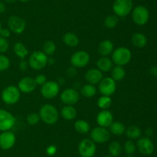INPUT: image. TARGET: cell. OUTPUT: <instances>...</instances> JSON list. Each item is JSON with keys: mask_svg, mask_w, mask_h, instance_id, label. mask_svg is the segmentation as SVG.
Instances as JSON below:
<instances>
[{"mask_svg": "<svg viewBox=\"0 0 157 157\" xmlns=\"http://www.w3.org/2000/svg\"><path fill=\"white\" fill-rule=\"evenodd\" d=\"M40 119L48 125H53L58 120L59 113L55 106L51 104H44L39 110Z\"/></svg>", "mask_w": 157, "mask_h": 157, "instance_id": "obj_1", "label": "cell"}, {"mask_svg": "<svg viewBox=\"0 0 157 157\" xmlns=\"http://www.w3.org/2000/svg\"><path fill=\"white\" fill-rule=\"evenodd\" d=\"M132 53L127 48L122 46L113 50L112 52V62L116 66H123L129 63L131 60Z\"/></svg>", "mask_w": 157, "mask_h": 157, "instance_id": "obj_2", "label": "cell"}, {"mask_svg": "<svg viewBox=\"0 0 157 157\" xmlns=\"http://www.w3.org/2000/svg\"><path fill=\"white\" fill-rule=\"evenodd\" d=\"M48 56L41 51H35L31 54L29 57V64L32 69L35 70H41L48 64Z\"/></svg>", "mask_w": 157, "mask_h": 157, "instance_id": "obj_3", "label": "cell"}, {"mask_svg": "<svg viewBox=\"0 0 157 157\" xmlns=\"http://www.w3.org/2000/svg\"><path fill=\"white\" fill-rule=\"evenodd\" d=\"M2 99L6 104L14 105L19 100L21 93L18 87L15 86H9L2 92Z\"/></svg>", "mask_w": 157, "mask_h": 157, "instance_id": "obj_4", "label": "cell"}, {"mask_svg": "<svg viewBox=\"0 0 157 157\" xmlns=\"http://www.w3.org/2000/svg\"><path fill=\"white\" fill-rule=\"evenodd\" d=\"M132 0H115L113 4V11L117 17H125L133 10Z\"/></svg>", "mask_w": 157, "mask_h": 157, "instance_id": "obj_5", "label": "cell"}, {"mask_svg": "<svg viewBox=\"0 0 157 157\" xmlns=\"http://www.w3.org/2000/svg\"><path fill=\"white\" fill-rule=\"evenodd\" d=\"M132 18L138 26H144L150 18V12L148 9L144 6H138L133 9L132 12Z\"/></svg>", "mask_w": 157, "mask_h": 157, "instance_id": "obj_6", "label": "cell"}, {"mask_svg": "<svg viewBox=\"0 0 157 157\" xmlns=\"http://www.w3.org/2000/svg\"><path fill=\"white\" fill-rule=\"evenodd\" d=\"M96 151V144L90 139H84L78 145V152L81 157H93Z\"/></svg>", "mask_w": 157, "mask_h": 157, "instance_id": "obj_7", "label": "cell"}, {"mask_svg": "<svg viewBox=\"0 0 157 157\" xmlns=\"http://www.w3.org/2000/svg\"><path fill=\"white\" fill-rule=\"evenodd\" d=\"M60 86L55 81H47L41 86V93L44 98L52 99L55 98L59 93Z\"/></svg>", "mask_w": 157, "mask_h": 157, "instance_id": "obj_8", "label": "cell"}, {"mask_svg": "<svg viewBox=\"0 0 157 157\" xmlns=\"http://www.w3.org/2000/svg\"><path fill=\"white\" fill-rule=\"evenodd\" d=\"M117 89L116 81L113 79L111 77H105L99 83L98 89L102 95L110 96L115 92Z\"/></svg>", "mask_w": 157, "mask_h": 157, "instance_id": "obj_9", "label": "cell"}, {"mask_svg": "<svg viewBox=\"0 0 157 157\" xmlns=\"http://www.w3.org/2000/svg\"><path fill=\"white\" fill-rule=\"evenodd\" d=\"M15 123V118L11 112L0 109V131H9Z\"/></svg>", "mask_w": 157, "mask_h": 157, "instance_id": "obj_10", "label": "cell"}, {"mask_svg": "<svg viewBox=\"0 0 157 157\" xmlns=\"http://www.w3.org/2000/svg\"><path fill=\"white\" fill-rule=\"evenodd\" d=\"M90 138L95 143H105L110 139V133L107 128L98 127L94 128L90 132Z\"/></svg>", "mask_w": 157, "mask_h": 157, "instance_id": "obj_11", "label": "cell"}, {"mask_svg": "<svg viewBox=\"0 0 157 157\" xmlns=\"http://www.w3.org/2000/svg\"><path fill=\"white\" fill-rule=\"evenodd\" d=\"M8 26L11 32L15 34H21L25 29L26 22L21 17L11 15L8 19Z\"/></svg>", "mask_w": 157, "mask_h": 157, "instance_id": "obj_12", "label": "cell"}, {"mask_svg": "<svg viewBox=\"0 0 157 157\" xmlns=\"http://www.w3.org/2000/svg\"><path fill=\"white\" fill-rule=\"evenodd\" d=\"M90 62V55L86 51H78L71 57V63L75 68H83Z\"/></svg>", "mask_w": 157, "mask_h": 157, "instance_id": "obj_13", "label": "cell"}, {"mask_svg": "<svg viewBox=\"0 0 157 157\" xmlns=\"http://www.w3.org/2000/svg\"><path fill=\"white\" fill-rule=\"evenodd\" d=\"M80 99L78 91L72 88H68L61 93V100L63 103L67 106H74L78 102Z\"/></svg>", "mask_w": 157, "mask_h": 157, "instance_id": "obj_14", "label": "cell"}, {"mask_svg": "<svg viewBox=\"0 0 157 157\" xmlns=\"http://www.w3.org/2000/svg\"><path fill=\"white\" fill-rule=\"evenodd\" d=\"M16 137L11 131H4L0 134V148L3 150L12 149L15 144Z\"/></svg>", "mask_w": 157, "mask_h": 157, "instance_id": "obj_15", "label": "cell"}, {"mask_svg": "<svg viewBox=\"0 0 157 157\" xmlns=\"http://www.w3.org/2000/svg\"><path fill=\"white\" fill-rule=\"evenodd\" d=\"M136 148L143 155H151L154 151V144L149 137H142L136 143Z\"/></svg>", "mask_w": 157, "mask_h": 157, "instance_id": "obj_16", "label": "cell"}, {"mask_svg": "<svg viewBox=\"0 0 157 157\" xmlns=\"http://www.w3.org/2000/svg\"><path fill=\"white\" fill-rule=\"evenodd\" d=\"M37 84L35 83V78L32 77L26 76L21 78L18 85V88L20 92L23 93H31L33 92L36 88Z\"/></svg>", "mask_w": 157, "mask_h": 157, "instance_id": "obj_17", "label": "cell"}, {"mask_svg": "<svg viewBox=\"0 0 157 157\" xmlns=\"http://www.w3.org/2000/svg\"><path fill=\"white\" fill-rule=\"evenodd\" d=\"M96 120L99 126L107 128L113 122V115L110 111L107 110V109H104V110L101 111L98 114Z\"/></svg>", "mask_w": 157, "mask_h": 157, "instance_id": "obj_18", "label": "cell"}, {"mask_svg": "<svg viewBox=\"0 0 157 157\" xmlns=\"http://www.w3.org/2000/svg\"><path fill=\"white\" fill-rule=\"evenodd\" d=\"M85 79L89 84H98L103 78V72L98 69H90L87 71L85 75Z\"/></svg>", "mask_w": 157, "mask_h": 157, "instance_id": "obj_19", "label": "cell"}, {"mask_svg": "<svg viewBox=\"0 0 157 157\" xmlns=\"http://www.w3.org/2000/svg\"><path fill=\"white\" fill-rule=\"evenodd\" d=\"M113 52V44L110 40L105 39L101 42L98 46V52L102 56H108Z\"/></svg>", "mask_w": 157, "mask_h": 157, "instance_id": "obj_20", "label": "cell"}, {"mask_svg": "<svg viewBox=\"0 0 157 157\" xmlns=\"http://www.w3.org/2000/svg\"><path fill=\"white\" fill-rule=\"evenodd\" d=\"M98 69L102 72H107L113 68V62L109 57L102 56L97 62Z\"/></svg>", "mask_w": 157, "mask_h": 157, "instance_id": "obj_21", "label": "cell"}, {"mask_svg": "<svg viewBox=\"0 0 157 157\" xmlns=\"http://www.w3.org/2000/svg\"><path fill=\"white\" fill-rule=\"evenodd\" d=\"M132 43L133 46L139 49L144 48L147 44V38L144 34L141 32H136L132 35Z\"/></svg>", "mask_w": 157, "mask_h": 157, "instance_id": "obj_22", "label": "cell"}, {"mask_svg": "<svg viewBox=\"0 0 157 157\" xmlns=\"http://www.w3.org/2000/svg\"><path fill=\"white\" fill-rule=\"evenodd\" d=\"M63 42L69 47H76L79 44V38L74 32H67L63 35Z\"/></svg>", "mask_w": 157, "mask_h": 157, "instance_id": "obj_23", "label": "cell"}, {"mask_svg": "<svg viewBox=\"0 0 157 157\" xmlns=\"http://www.w3.org/2000/svg\"><path fill=\"white\" fill-rule=\"evenodd\" d=\"M61 115L64 119L72 120L77 116V110L73 106H67V105H66L61 109Z\"/></svg>", "mask_w": 157, "mask_h": 157, "instance_id": "obj_24", "label": "cell"}, {"mask_svg": "<svg viewBox=\"0 0 157 157\" xmlns=\"http://www.w3.org/2000/svg\"><path fill=\"white\" fill-rule=\"evenodd\" d=\"M109 127H110V132L115 135L119 136L125 133L126 126L121 122H113Z\"/></svg>", "mask_w": 157, "mask_h": 157, "instance_id": "obj_25", "label": "cell"}, {"mask_svg": "<svg viewBox=\"0 0 157 157\" xmlns=\"http://www.w3.org/2000/svg\"><path fill=\"white\" fill-rule=\"evenodd\" d=\"M75 129L78 133L86 134L90 131V126L88 122L84 119L77 120L75 123Z\"/></svg>", "mask_w": 157, "mask_h": 157, "instance_id": "obj_26", "label": "cell"}, {"mask_svg": "<svg viewBox=\"0 0 157 157\" xmlns=\"http://www.w3.org/2000/svg\"><path fill=\"white\" fill-rule=\"evenodd\" d=\"M125 133L130 139H137L142 135V131L138 126H130L126 128Z\"/></svg>", "mask_w": 157, "mask_h": 157, "instance_id": "obj_27", "label": "cell"}, {"mask_svg": "<svg viewBox=\"0 0 157 157\" xmlns=\"http://www.w3.org/2000/svg\"><path fill=\"white\" fill-rule=\"evenodd\" d=\"M111 70V78L114 81H121L125 77L126 71L122 66H117L115 67L112 68Z\"/></svg>", "mask_w": 157, "mask_h": 157, "instance_id": "obj_28", "label": "cell"}, {"mask_svg": "<svg viewBox=\"0 0 157 157\" xmlns=\"http://www.w3.org/2000/svg\"><path fill=\"white\" fill-rule=\"evenodd\" d=\"M14 52L18 58L24 59L29 54V50L23 43L16 42L14 46Z\"/></svg>", "mask_w": 157, "mask_h": 157, "instance_id": "obj_29", "label": "cell"}, {"mask_svg": "<svg viewBox=\"0 0 157 157\" xmlns=\"http://www.w3.org/2000/svg\"><path fill=\"white\" fill-rule=\"evenodd\" d=\"M81 95L86 98H92L96 95L97 89L94 85L86 84L82 86L81 89Z\"/></svg>", "mask_w": 157, "mask_h": 157, "instance_id": "obj_30", "label": "cell"}, {"mask_svg": "<svg viewBox=\"0 0 157 157\" xmlns=\"http://www.w3.org/2000/svg\"><path fill=\"white\" fill-rule=\"evenodd\" d=\"M108 150L111 156L117 157L121 155V152H122V146L119 142H112L109 145Z\"/></svg>", "mask_w": 157, "mask_h": 157, "instance_id": "obj_31", "label": "cell"}, {"mask_svg": "<svg viewBox=\"0 0 157 157\" xmlns=\"http://www.w3.org/2000/svg\"><path fill=\"white\" fill-rule=\"evenodd\" d=\"M112 104V99L110 96L107 95H102L98 100V106L102 110L107 109L110 107Z\"/></svg>", "mask_w": 157, "mask_h": 157, "instance_id": "obj_32", "label": "cell"}, {"mask_svg": "<svg viewBox=\"0 0 157 157\" xmlns=\"http://www.w3.org/2000/svg\"><path fill=\"white\" fill-rule=\"evenodd\" d=\"M56 51V45L51 40L46 41L43 45V52L48 56L52 55Z\"/></svg>", "mask_w": 157, "mask_h": 157, "instance_id": "obj_33", "label": "cell"}, {"mask_svg": "<svg viewBox=\"0 0 157 157\" xmlns=\"http://www.w3.org/2000/svg\"><path fill=\"white\" fill-rule=\"evenodd\" d=\"M118 22H119V19H118V17L116 15H108L104 20V26L107 29H114L117 26Z\"/></svg>", "mask_w": 157, "mask_h": 157, "instance_id": "obj_34", "label": "cell"}, {"mask_svg": "<svg viewBox=\"0 0 157 157\" xmlns=\"http://www.w3.org/2000/svg\"><path fill=\"white\" fill-rule=\"evenodd\" d=\"M124 149L127 155H132L136 152V146L132 140H128V141H127L124 143Z\"/></svg>", "mask_w": 157, "mask_h": 157, "instance_id": "obj_35", "label": "cell"}, {"mask_svg": "<svg viewBox=\"0 0 157 157\" xmlns=\"http://www.w3.org/2000/svg\"><path fill=\"white\" fill-rule=\"evenodd\" d=\"M40 116L38 113H35V112H32V113H29L27 115V123H29L31 126H35V125L38 124L40 121Z\"/></svg>", "mask_w": 157, "mask_h": 157, "instance_id": "obj_36", "label": "cell"}, {"mask_svg": "<svg viewBox=\"0 0 157 157\" xmlns=\"http://www.w3.org/2000/svg\"><path fill=\"white\" fill-rule=\"evenodd\" d=\"M10 66V60L7 56L0 54V72L8 69Z\"/></svg>", "mask_w": 157, "mask_h": 157, "instance_id": "obj_37", "label": "cell"}, {"mask_svg": "<svg viewBox=\"0 0 157 157\" xmlns=\"http://www.w3.org/2000/svg\"><path fill=\"white\" fill-rule=\"evenodd\" d=\"M9 47L7 38L0 36V53H5L8 51Z\"/></svg>", "mask_w": 157, "mask_h": 157, "instance_id": "obj_38", "label": "cell"}, {"mask_svg": "<svg viewBox=\"0 0 157 157\" xmlns=\"http://www.w3.org/2000/svg\"><path fill=\"white\" fill-rule=\"evenodd\" d=\"M35 83L37 85H39V86H42L44 83L47 82V78L43 74H38L36 77L35 78Z\"/></svg>", "mask_w": 157, "mask_h": 157, "instance_id": "obj_39", "label": "cell"}, {"mask_svg": "<svg viewBox=\"0 0 157 157\" xmlns=\"http://www.w3.org/2000/svg\"><path fill=\"white\" fill-rule=\"evenodd\" d=\"M57 152V147L55 145H50L46 149V152L49 155H54Z\"/></svg>", "mask_w": 157, "mask_h": 157, "instance_id": "obj_40", "label": "cell"}, {"mask_svg": "<svg viewBox=\"0 0 157 157\" xmlns=\"http://www.w3.org/2000/svg\"><path fill=\"white\" fill-rule=\"evenodd\" d=\"M10 35H11V31L9 30V29H6V28L2 29V28L1 31H0V36L3 37V38H8L9 36H10Z\"/></svg>", "mask_w": 157, "mask_h": 157, "instance_id": "obj_41", "label": "cell"}, {"mask_svg": "<svg viewBox=\"0 0 157 157\" xmlns=\"http://www.w3.org/2000/svg\"><path fill=\"white\" fill-rule=\"evenodd\" d=\"M28 67H29V64H28L27 62L24 59H21V62L19 63V69L21 71H26L27 70Z\"/></svg>", "mask_w": 157, "mask_h": 157, "instance_id": "obj_42", "label": "cell"}, {"mask_svg": "<svg viewBox=\"0 0 157 157\" xmlns=\"http://www.w3.org/2000/svg\"><path fill=\"white\" fill-rule=\"evenodd\" d=\"M67 74L69 77H74L77 74V70L75 66H71V67L69 68L67 71Z\"/></svg>", "mask_w": 157, "mask_h": 157, "instance_id": "obj_43", "label": "cell"}, {"mask_svg": "<svg viewBox=\"0 0 157 157\" xmlns=\"http://www.w3.org/2000/svg\"><path fill=\"white\" fill-rule=\"evenodd\" d=\"M150 73L153 76L157 77V66H153V67L150 68Z\"/></svg>", "mask_w": 157, "mask_h": 157, "instance_id": "obj_44", "label": "cell"}, {"mask_svg": "<svg viewBox=\"0 0 157 157\" xmlns=\"http://www.w3.org/2000/svg\"><path fill=\"white\" fill-rule=\"evenodd\" d=\"M153 130H152L151 128H147V129L145 130L146 135H147V137H149V138H150V137L153 135Z\"/></svg>", "mask_w": 157, "mask_h": 157, "instance_id": "obj_45", "label": "cell"}, {"mask_svg": "<svg viewBox=\"0 0 157 157\" xmlns=\"http://www.w3.org/2000/svg\"><path fill=\"white\" fill-rule=\"evenodd\" d=\"M6 5H5V3L2 2H0V14L6 12Z\"/></svg>", "mask_w": 157, "mask_h": 157, "instance_id": "obj_46", "label": "cell"}, {"mask_svg": "<svg viewBox=\"0 0 157 157\" xmlns=\"http://www.w3.org/2000/svg\"><path fill=\"white\" fill-rule=\"evenodd\" d=\"M48 63H49V64H53V63H55V59H54L53 58H48Z\"/></svg>", "mask_w": 157, "mask_h": 157, "instance_id": "obj_47", "label": "cell"}, {"mask_svg": "<svg viewBox=\"0 0 157 157\" xmlns=\"http://www.w3.org/2000/svg\"><path fill=\"white\" fill-rule=\"evenodd\" d=\"M4 1L7 3H14L16 0H4Z\"/></svg>", "mask_w": 157, "mask_h": 157, "instance_id": "obj_48", "label": "cell"}, {"mask_svg": "<svg viewBox=\"0 0 157 157\" xmlns=\"http://www.w3.org/2000/svg\"><path fill=\"white\" fill-rule=\"evenodd\" d=\"M20 2H27L28 1H29V0H19Z\"/></svg>", "mask_w": 157, "mask_h": 157, "instance_id": "obj_49", "label": "cell"}, {"mask_svg": "<svg viewBox=\"0 0 157 157\" xmlns=\"http://www.w3.org/2000/svg\"><path fill=\"white\" fill-rule=\"evenodd\" d=\"M2 29V24H1V22H0V31H1Z\"/></svg>", "mask_w": 157, "mask_h": 157, "instance_id": "obj_50", "label": "cell"}, {"mask_svg": "<svg viewBox=\"0 0 157 157\" xmlns=\"http://www.w3.org/2000/svg\"><path fill=\"white\" fill-rule=\"evenodd\" d=\"M104 157H113V156H111V155H107V156H104Z\"/></svg>", "mask_w": 157, "mask_h": 157, "instance_id": "obj_51", "label": "cell"}, {"mask_svg": "<svg viewBox=\"0 0 157 157\" xmlns=\"http://www.w3.org/2000/svg\"><path fill=\"white\" fill-rule=\"evenodd\" d=\"M126 157H133V156H132V155H127V156H126Z\"/></svg>", "mask_w": 157, "mask_h": 157, "instance_id": "obj_52", "label": "cell"}]
</instances>
